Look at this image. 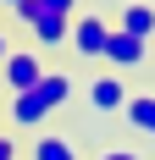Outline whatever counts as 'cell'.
I'll return each instance as SVG.
<instances>
[{"label": "cell", "instance_id": "6da1fadb", "mask_svg": "<svg viewBox=\"0 0 155 160\" xmlns=\"http://www.w3.org/2000/svg\"><path fill=\"white\" fill-rule=\"evenodd\" d=\"M17 22L33 33V50H61L67 39H72V17L45 11L39 0H22V6H17Z\"/></svg>", "mask_w": 155, "mask_h": 160}, {"label": "cell", "instance_id": "7a4b0ae2", "mask_svg": "<svg viewBox=\"0 0 155 160\" xmlns=\"http://www.w3.org/2000/svg\"><path fill=\"white\" fill-rule=\"evenodd\" d=\"M111 22L100 11H83V17H72V39H67V44H72V55L78 61H105V39H111Z\"/></svg>", "mask_w": 155, "mask_h": 160}, {"label": "cell", "instance_id": "3957f363", "mask_svg": "<svg viewBox=\"0 0 155 160\" xmlns=\"http://www.w3.org/2000/svg\"><path fill=\"white\" fill-rule=\"evenodd\" d=\"M83 99H89L94 116H116L127 105V78H122V72H100V78L83 83Z\"/></svg>", "mask_w": 155, "mask_h": 160}, {"label": "cell", "instance_id": "277c9868", "mask_svg": "<svg viewBox=\"0 0 155 160\" xmlns=\"http://www.w3.org/2000/svg\"><path fill=\"white\" fill-rule=\"evenodd\" d=\"M50 66H45V55L39 50H11L6 55V66H0V78H6V88L11 94H28V88H39V78H45Z\"/></svg>", "mask_w": 155, "mask_h": 160}, {"label": "cell", "instance_id": "5b68a950", "mask_svg": "<svg viewBox=\"0 0 155 160\" xmlns=\"http://www.w3.org/2000/svg\"><path fill=\"white\" fill-rule=\"evenodd\" d=\"M150 61V44H144V39H133V33H111L105 39V66L111 72H139V66Z\"/></svg>", "mask_w": 155, "mask_h": 160}, {"label": "cell", "instance_id": "8992f818", "mask_svg": "<svg viewBox=\"0 0 155 160\" xmlns=\"http://www.w3.org/2000/svg\"><path fill=\"white\" fill-rule=\"evenodd\" d=\"M116 33H133V39L150 44V39H155V6H150V0H127L122 11H116Z\"/></svg>", "mask_w": 155, "mask_h": 160}, {"label": "cell", "instance_id": "52a82bcc", "mask_svg": "<svg viewBox=\"0 0 155 160\" xmlns=\"http://www.w3.org/2000/svg\"><path fill=\"white\" fill-rule=\"evenodd\" d=\"M33 94H39V105H45V111H61L67 99H72V72H56V66H50L45 78H39V88H33Z\"/></svg>", "mask_w": 155, "mask_h": 160}, {"label": "cell", "instance_id": "ba28073f", "mask_svg": "<svg viewBox=\"0 0 155 160\" xmlns=\"http://www.w3.org/2000/svg\"><path fill=\"white\" fill-rule=\"evenodd\" d=\"M28 160H83V155H78V144L61 138V132H39L28 144Z\"/></svg>", "mask_w": 155, "mask_h": 160}, {"label": "cell", "instance_id": "9c48e42d", "mask_svg": "<svg viewBox=\"0 0 155 160\" xmlns=\"http://www.w3.org/2000/svg\"><path fill=\"white\" fill-rule=\"evenodd\" d=\"M122 116H127V127H133V132H144V138H155V94H127Z\"/></svg>", "mask_w": 155, "mask_h": 160}, {"label": "cell", "instance_id": "30bf717a", "mask_svg": "<svg viewBox=\"0 0 155 160\" xmlns=\"http://www.w3.org/2000/svg\"><path fill=\"white\" fill-rule=\"evenodd\" d=\"M6 116H11V127H33V132H39V122H45V105H39V94H33V88H28V94H11V111H6Z\"/></svg>", "mask_w": 155, "mask_h": 160}, {"label": "cell", "instance_id": "8fae6325", "mask_svg": "<svg viewBox=\"0 0 155 160\" xmlns=\"http://www.w3.org/2000/svg\"><path fill=\"white\" fill-rule=\"evenodd\" d=\"M45 11H56V17H78V0H39Z\"/></svg>", "mask_w": 155, "mask_h": 160}, {"label": "cell", "instance_id": "7c38bea8", "mask_svg": "<svg viewBox=\"0 0 155 160\" xmlns=\"http://www.w3.org/2000/svg\"><path fill=\"white\" fill-rule=\"evenodd\" d=\"M94 160H144V155H139V149H122V144H116V149H100Z\"/></svg>", "mask_w": 155, "mask_h": 160}, {"label": "cell", "instance_id": "4fadbf2b", "mask_svg": "<svg viewBox=\"0 0 155 160\" xmlns=\"http://www.w3.org/2000/svg\"><path fill=\"white\" fill-rule=\"evenodd\" d=\"M17 155H22V149H17V138H11L6 127H0V160H17Z\"/></svg>", "mask_w": 155, "mask_h": 160}, {"label": "cell", "instance_id": "5bb4252c", "mask_svg": "<svg viewBox=\"0 0 155 160\" xmlns=\"http://www.w3.org/2000/svg\"><path fill=\"white\" fill-rule=\"evenodd\" d=\"M6 55H11V39H6V28H0V66H6Z\"/></svg>", "mask_w": 155, "mask_h": 160}, {"label": "cell", "instance_id": "9a60e30c", "mask_svg": "<svg viewBox=\"0 0 155 160\" xmlns=\"http://www.w3.org/2000/svg\"><path fill=\"white\" fill-rule=\"evenodd\" d=\"M0 6H6V11H17V6H22V0H0Z\"/></svg>", "mask_w": 155, "mask_h": 160}, {"label": "cell", "instance_id": "2e32d148", "mask_svg": "<svg viewBox=\"0 0 155 160\" xmlns=\"http://www.w3.org/2000/svg\"><path fill=\"white\" fill-rule=\"evenodd\" d=\"M0 122H6V111H0Z\"/></svg>", "mask_w": 155, "mask_h": 160}, {"label": "cell", "instance_id": "e0dca14e", "mask_svg": "<svg viewBox=\"0 0 155 160\" xmlns=\"http://www.w3.org/2000/svg\"><path fill=\"white\" fill-rule=\"evenodd\" d=\"M150 6H155V0H150Z\"/></svg>", "mask_w": 155, "mask_h": 160}]
</instances>
